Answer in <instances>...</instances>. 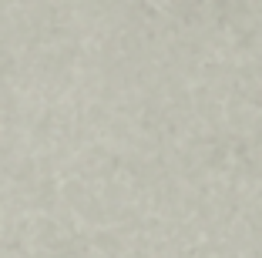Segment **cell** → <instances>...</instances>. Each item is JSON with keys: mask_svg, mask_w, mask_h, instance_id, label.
I'll use <instances>...</instances> for the list:
<instances>
[]
</instances>
